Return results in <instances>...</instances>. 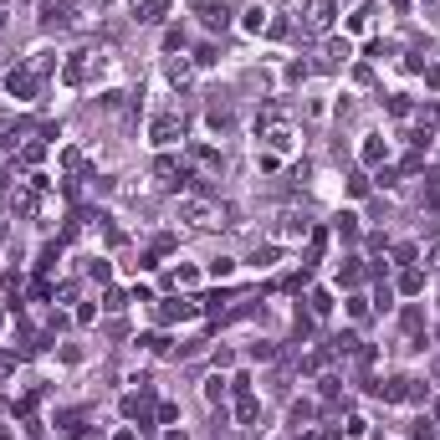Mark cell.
<instances>
[{"mask_svg": "<svg viewBox=\"0 0 440 440\" xmlns=\"http://www.w3.org/2000/svg\"><path fill=\"white\" fill-rule=\"evenodd\" d=\"M215 62H220L215 46H200V51H195V67H215Z\"/></svg>", "mask_w": 440, "mask_h": 440, "instance_id": "836d02e7", "label": "cell"}, {"mask_svg": "<svg viewBox=\"0 0 440 440\" xmlns=\"http://www.w3.org/2000/svg\"><path fill=\"white\" fill-rule=\"evenodd\" d=\"M26 67H31L36 77H46L51 67H57V51H46V46H42V51H31V57H26Z\"/></svg>", "mask_w": 440, "mask_h": 440, "instance_id": "ffe728a7", "label": "cell"}, {"mask_svg": "<svg viewBox=\"0 0 440 440\" xmlns=\"http://www.w3.org/2000/svg\"><path fill=\"white\" fill-rule=\"evenodd\" d=\"M226 394H230V379H220V374H210V379H205V399H210V405H220Z\"/></svg>", "mask_w": 440, "mask_h": 440, "instance_id": "7402d4cb", "label": "cell"}, {"mask_svg": "<svg viewBox=\"0 0 440 440\" xmlns=\"http://www.w3.org/2000/svg\"><path fill=\"white\" fill-rule=\"evenodd\" d=\"M307 302H313V318H328V313H333V297L322 292V287H318L313 297H307Z\"/></svg>", "mask_w": 440, "mask_h": 440, "instance_id": "83f0119b", "label": "cell"}, {"mask_svg": "<svg viewBox=\"0 0 440 440\" xmlns=\"http://www.w3.org/2000/svg\"><path fill=\"white\" fill-rule=\"evenodd\" d=\"M333 16H338V0H307V6H302V31L328 36L333 31Z\"/></svg>", "mask_w": 440, "mask_h": 440, "instance_id": "3957f363", "label": "cell"}, {"mask_svg": "<svg viewBox=\"0 0 440 440\" xmlns=\"http://www.w3.org/2000/svg\"><path fill=\"white\" fill-rule=\"evenodd\" d=\"M256 415H262V399H256V394H236V420L251 425Z\"/></svg>", "mask_w": 440, "mask_h": 440, "instance_id": "d6986e66", "label": "cell"}, {"mask_svg": "<svg viewBox=\"0 0 440 440\" xmlns=\"http://www.w3.org/2000/svg\"><path fill=\"white\" fill-rule=\"evenodd\" d=\"M159 420H164V425H174V420H179V405H169V399H164V405H159Z\"/></svg>", "mask_w": 440, "mask_h": 440, "instance_id": "60d3db41", "label": "cell"}, {"mask_svg": "<svg viewBox=\"0 0 440 440\" xmlns=\"http://www.w3.org/2000/svg\"><path fill=\"white\" fill-rule=\"evenodd\" d=\"M195 159L205 164V169H220V154L215 149H195Z\"/></svg>", "mask_w": 440, "mask_h": 440, "instance_id": "e575fe53", "label": "cell"}, {"mask_svg": "<svg viewBox=\"0 0 440 440\" xmlns=\"http://www.w3.org/2000/svg\"><path fill=\"white\" fill-rule=\"evenodd\" d=\"M185 46V31H164V51H179Z\"/></svg>", "mask_w": 440, "mask_h": 440, "instance_id": "f35d334b", "label": "cell"}, {"mask_svg": "<svg viewBox=\"0 0 440 440\" xmlns=\"http://www.w3.org/2000/svg\"><path fill=\"white\" fill-rule=\"evenodd\" d=\"M164 77H169V87H190V82H195V62H185V57H169Z\"/></svg>", "mask_w": 440, "mask_h": 440, "instance_id": "9a60e30c", "label": "cell"}, {"mask_svg": "<svg viewBox=\"0 0 440 440\" xmlns=\"http://www.w3.org/2000/svg\"><path fill=\"white\" fill-rule=\"evenodd\" d=\"M307 420H313V405H307V399H302V405H292V425H297V430H302Z\"/></svg>", "mask_w": 440, "mask_h": 440, "instance_id": "d6a6232c", "label": "cell"}, {"mask_svg": "<svg viewBox=\"0 0 440 440\" xmlns=\"http://www.w3.org/2000/svg\"><path fill=\"white\" fill-rule=\"evenodd\" d=\"M154 174H159V185H164V190H179V185L190 179L185 159H169V154H159V159H154Z\"/></svg>", "mask_w": 440, "mask_h": 440, "instance_id": "9c48e42d", "label": "cell"}, {"mask_svg": "<svg viewBox=\"0 0 440 440\" xmlns=\"http://www.w3.org/2000/svg\"><path fill=\"white\" fill-rule=\"evenodd\" d=\"M338 236H343V241L358 236V215H338Z\"/></svg>", "mask_w": 440, "mask_h": 440, "instance_id": "4dcf8cb0", "label": "cell"}, {"mask_svg": "<svg viewBox=\"0 0 440 440\" xmlns=\"http://www.w3.org/2000/svg\"><path fill=\"white\" fill-rule=\"evenodd\" d=\"M230 271H236V262H226V256H220V262H210V277H230Z\"/></svg>", "mask_w": 440, "mask_h": 440, "instance_id": "ab89813d", "label": "cell"}, {"mask_svg": "<svg viewBox=\"0 0 440 440\" xmlns=\"http://www.w3.org/2000/svg\"><path fill=\"white\" fill-rule=\"evenodd\" d=\"M82 430H87V415H82V410H67V415L57 420V435L62 440H82Z\"/></svg>", "mask_w": 440, "mask_h": 440, "instance_id": "2e32d148", "label": "cell"}, {"mask_svg": "<svg viewBox=\"0 0 440 440\" xmlns=\"http://www.w3.org/2000/svg\"><path fill=\"white\" fill-rule=\"evenodd\" d=\"M195 16L210 26V31H226V26H230V6H226V0H195Z\"/></svg>", "mask_w": 440, "mask_h": 440, "instance_id": "8fae6325", "label": "cell"}, {"mask_svg": "<svg viewBox=\"0 0 440 440\" xmlns=\"http://www.w3.org/2000/svg\"><path fill=\"white\" fill-rule=\"evenodd\" d=\"M179 220H185V226H195V230H215L226 215H220V205H215V200H205V195H185V200H179Z\"/></svg>", "mask_w": 440, "mask_h": 440, "instance_id": "7a4b0ae2", "label": "cell"}, {"mask_svg": "<svg viewBox=\"0 0 440 440\" xmlns=\"http://www.w3.org/2000/svg\"><path fill=\"white\" fill-rule=\"evenodd\" d=\"M205 118H210L215 134H226V128L236 123V108H230V102H210V113H205Z\"/></svg>", "mask_w": 440, "mask_h": 440, "instance_id": "ac0fdd59", "label": "cell"}, {"mask_svg": "<svg viewBox=\"0 0 440 440\" xmlns=\"http://www.w3.org/2000/svg\"><path fill=\"white\" fill-rule=\"evenodd\" d=\"M149 138L159 149H169V144H179L185 138V118H179V108H169V113H159V118L149 123Z\"/></svg>", "mask_w": 440, "mask_h": 440, "instance_id": "5b68a950", "label": "cell"}, {"mask_svg": "<svg viewBox=\"0 0 440 440\" xmlns=\"http://www.w3.org/2000/svg\"><path fill=\"white\" fill-rule=\"evenodd\" d=\"M108 72H113V57H108V51H93V46L72 51V57L62 62V82H67V87H87V82H102Z\"/></svg>", "mask_w": 440, "mask_h": 440, "instance_id": "6da1fadb", "label": "cell"}, {"mask_svg": "<svg viewBox=\"0 0 440 440\" xmlns=\"http://www.w3.org/2000/svg\"><path fill=\"white\" fill-rule=\"evenodd\" d=\"M113 440H134V430H118V435H113Z\"/></svg>", "mask_w": 440, "mask_h": 440, "instance_id": "ee69618b", "label": "cell"}, {"mask_svg": "<svg viewBox=\"0 0 440 440\" xmlns=\"http://www.w3.org/2000/svg\"><path fill=\"white\" fill-rule=\"evenodd\" d=\"M6 93L16 98V102H36V93H42V77H36V72L21 62L16 72H6Z\"/></svg>", "mask_w": 440, "mask_h": 440, "instance_id": "8992f818", "label": "cell"}, {"mask_svg": "<svg viewBox=\"0 0 440 440\" xmlns=\"http://www.w3.org/2000/svg\"><path fill=\"white\" fill-rule=\"evenodd\" d=\"M435 435H440V425H435V420H425V415L410 425V440H435Z\"/></svg>", "mask_w": 440, "mask_h": 440, "instance_id": "d4e9b609", "label": "cell"}, {"mask_svg": "<svg viewBox=\"0 0 440 440\" xmlns=\"http://www.w3.org/2000/svg\"><path fill=\"white\" fill-rule=\"evenodd\" d=\"M425 266H430V271H440V241H430V246H425Z\"/></svg>", "mask_w": 440, "mask_h": 440, "instance_id": "d590c367", "label": "cell"}, {"mask_svg": "<svg viewBox=\"0 0 440 440\" xmlns=\"http://www.w3.org/2000/svg\"><path fill=\"white\" fill-rule=\"evenodd\" d=\"M10 26V0H0V31Z\"/></svg>", "mask_w": 440, "mask_h": 440, "instance_id": "7bdbcfd3", "label": "cell"}, {"mask_svg": "<svg viewBox=\"0 0 440 440\" xmlns=\"http://www.w3.org/2000/svg\"><path fill=\"white\" fill-rule=\"evenodd\" d=\"M384 154H389V144H384L379 134H364V144H358V159H364V164H379Z\"/></svg>", "mask_w": 440, "mask_h": 440, "instance_id": "e0dca14e", "label": "cell"}, {"mask_svg": "<svg viewBox=\"0 0 440 440\" xmlns=\"http://www.w3.org/2000/svg\"><path fill=\"white\" fill-rule=\"evenodd\" d=\"M338 277H343V282H348V287H354V282H358V277H364V266H358V262H348V266H343V271H338Z\"/></svg>", "mask_w": 440, "mask_h": 440, "instance_id": "8d00e7d4", "label": "cell"}, {"mask_svg": "<svg viewBox=\"0 0 440 440\" xmlns=\"http://www.w3.org/2000/svg\"><path fill=\"white\" fill-rule=\"evenodd\" d=\"M277 256H282L277 241H271V246H256V251H251V266H277Z\"/></svg>", "mask_w": 440, "mask_h": 440, "instance_id": "603a6c76", "label": "cell"}, {"mask_svg": "<svg viewBox=\"0 0 440 440\" xmlns=\"http://www.w3.org/2000/svg\"><path fill=\"white\" fill-rule=\"evenodd\" d=\"M348 57H354V51H348V42H338V36H328V42L318 46V67L322 72H338Z\"/></svg>", "mask_w": 440, "mask_h": 440, "instance_id": "30bf717a", "label": "cell"}, {"mask_svg": "<svg viewBox=\"0 0 440 440\" xmlns=\"http://www.w3.org/2000/svg\"><path fill=\"white\" fill-rule=\"evenodd\" d=\"M0 440H16V435H10V430H6V425H0Z\"/></svg>", "mask_w": 440, "mask_h": 440, "instance_id": "f6af8a7d", "label": "cell"}, {"mask_svg": "<svg viewBox=\"0 0 440 440\" xmlns=\"http://www.w3.org/2000/svg\"><path fill=\"white\" fill-rule=\"evenodd\" d=\"M134 16H138V26H159L169 16V0H134Z\"/></svg>", "mask_w": 440, "mask_h": 440, "instance_id": "4fadbf2b", "label": "cell"}, {"mask_svg": "<svg viewBox=\"0 0 440 440\" xmlns=\"http://www.w3.org/2000/svg\"><path fill=\"white\" fill-rule=\"evenodd\" d=\"M399 322H405V333H415V338H420V328H425V313H420V307H405V318H399Z\"/></svg>", "mask_w": 440, "mask_h": 440, "instance_id": "f1b7e54d", "label": "cell"}, {"mask_svg": "<svg viewBox=\"0 0 440 440\" xmlns=\"http://www.w3.org/2000/svg\"><path fill=\"white\" fill-rule=\"evenodd\" d=\"M36 10H42L36 21H42L46 31H67V26L77 21V6H72V0H36Z\"/></svg>", "mask_w": 440, "mask_h": 440, "instance_id": "277c9868", "label": "cell"}, {"mask_svg": "<svg viewBox=\"0 0 440 440\" xmlns=\"http://www.w3.org/2000/svg\"><path fill=\"white\" fill-rule=\"evenodd\" d=\"M195 282H200L195 266H179V271H174V287H195Z\"/></svg>", "mask_w": 440, "mask_h": 440, "instance_id": "1f68e13d", "label": "cell"}, {"mask_svg": "<svg viewBox=\"0 0 440 440\" xmlns=\"http://www.w3.org/2000/svg\"><path fill=\"white\" fill-rule=\"evenodd\" d=\"M399 292H405V297H415V292H425V277H420L415 266H410L405 277H399Z\"/></svg>", "mask_w": 440, "mask_h": 440, "instance_id": "484cf974", "label": "cell"}, {"mask_svg": "<svg viewBox=\"0 0 440 440\" xmlns=\"http://www.w3.org/2000/svg\"><path fill=\"white\" fill-rule=\"evenodd\" d=\"M36 195H42V190H16V200H10V210H16V215H36Z\"/></svg>", "mask_w": 440, "mask_h": 440, "instance_id": "44dd1931", "label": "cell"}, {"mask_svg": "<svg viewBox=\"0 0 440 440\" xmlns=\"http://www.w3.org/2000/svg\"><path fill=\"white\" fill-rule=\"evenodd\" d=\"M420 10H425L430 21H440V0H420Z\"/></svg>", "mask_w": 440, "mask_h": 440, "instance_id": "b9f144b4", "label": "cell"}, {"mask_svg": "<svg viewBox=\"0 0 440 440\" xmlns=\"http://www.w3.org/2000/svg\"><path fill=\"white\" fill-rule=\"evenodd\" d=\"M277 220H282V226H277V241H297V236H313V215H307V210H282Z\"/></svg>", "mask_w": 440, "mask_h": 440, "instance_id": "ba28073f", "label": "cell"}, {"mask_svg": "<svg viewBox=\"0 0 440 440\" xmlns=\"http://www.w3.org/2000/svg\"><path fill=\"white\" fill-rule=\"evenodd\" d=\"M241 26H246L251 36H262V31H271V10H266V6H246V10H241Z\"/></svg>", "mask_w": 440, "mask_h": 440, "instance_id": "5bb4252c", "label": "cell"}, {"mask_svg": "<svg viewBox=\"0 0 440 440\" xmlns=\"http://www.w3.org/2000/svg\"><path fill=\"white\" fill-rule=\"evenodd\" d=\"M102 307H108V313H123V307H128V297H123V292H108V302H102Z\"/></svg>", "mask_w": 440, "mask_h": 440, "instance_id": "74e56055", "label": "cell"}, {"mask_svg": "<svg viewBox=\"0 0 440 440\" xmlns=\"http://www.w3.org/2000/svg\"><path fill=\"white\" fill-rule=\"evenodd\" d=\"M384 108H389L394 118H410V113H415V102H410L405 93H389V98H384Z\"/></svg>", "mask_w": 440, "mask_h": 440, "instance_id": "cb8c5ba5", "label": "cell"}, {"mask_svg": "<svg viewBox=\"0 0 440 440\" xmlns=\"http://www.w3.org/2000/svg\"><path fill=\"white\" fill-rule=\"evenodd\" d=\"M292 149H297L292 123H266V128H262V154H277V159H287Z\"/></svg>", "mask_w": 440, "mask_h": 440, "instance_id": "52a82bcc", "label": "cell"}, {"mask_svg": "<svg viewBox=\"0 0 440 440\" xmlns=\"http://www.w3.org/2000/svg\"><path fill=\"white\" fill-rule=\"evenodd\" d=\"M200 313V297H169V302L159 307V318L164 322H179V318H195Z\"/></svg>", "mask_w": 440, "mask_h": 440, "instance_id": "7c38bea8", "label": "cell"}, {"mask_svg": "<svg viewBox=\"0 0 440 440\" xmlns=\"http://www.w3.org/2000/svg\"><path fill=\"white\" fill-rule=\"evenodd\" d=\"M374 16H379L374 6H358V10H354V21H348V26H354V31H369V26H374Z\"/></svg>", "mask_w": 440, "mask_h": 440, "instance_id": "4316f807", "label": "cell"}, {"mask_svg": "<svg viewBox=\"0 0 440 440\" xmlns=\"http://www.w3.org/2000/svg\"><path fill=\"white\" fill-rule=\"evenodd\" d=\"M415 256H420V246H410V241L394 246V262H399V266H415Z\"/></svg>", "mask_w": 440, "mask_h": 440, "instance_id": "f546056e", "label": "cell"}]
</instances>
